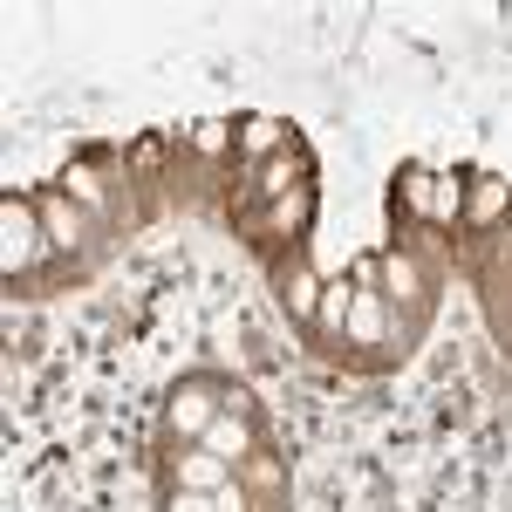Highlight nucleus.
I'll use <instances>...</instances> for the list:
<instances>
[{"mask_svg":"<svg viewBox=\"0 0 512 512\" xmlns=\"http://www.w3.org/2000/svg\"><path fill=\"white\" fill-rule=\"evenodd\" d=\"M171 485H178V492H226V485H233V465L198 444V451H185V458L171 465Z\"/></svg>","mask_w":512,"mask_h":512,"instance_id":"1","label":"nucleus"},{"mask_svg":"<svg viewBox=\"0 0 512 512\" xmlns=\"http://www.w3.org/2000/svg\"><path fill=\"white\" fill-rule=\"evenodd\" d=\"M164 512H212V492H178V485H171V506Z\"/></svg>","mask_w":512,"mask_h":512,"instance_id":"6","label":"nucleus"},{"mask_svg":"<svg viewBox=\"0 0 512 512\" xmlns=\"http://www.w3.org/2000/svg\"><path fill=\"white\" fill-rule=\"evenodd\" d=\"M0 219H7V274H21L28 260H35V239H41V226H35V212L28 205H0Z\"/></svg>","mask_w":512,"mask_h":512,"instance_id":"3","label":"nucleus"},{"mask_svg":"<svg viewBox=\"0 0 512 512\" xmlns=\"http://www.w3.org/2000/svg\"><path fill=\"white\" fill-rule=\"evenodd\" d=\"M198 444H205L212 458H226V465H239V458L253 451V431H246V417H239V410H219V424H212V431L198 437Z\"/></svg>","mask_w":512,"mask_h":512,"instance_id":"4","label":"nucleus"},{"mask_svg":"<svg viewBox=\"0 0 512 512\" xmlns=\"http://www.w3.org/2000/svg\"><path fill=\"white\" fill-rule=\"evenodd\" d=\"M212 512H246V499H239L233 485H226V492H212Z\"/></svg>","mask_w":512,"mask_h":512,"instance_id":"8","label":"nucleus"},{"mask_svg":"<svg viewBox=\"0 0 512 512\" xmlns=\"http://www.w3.org/2000/svg\"><path fill=\"white\" fill-rule=\"evenodd\" d=\"M164 424H171L178 437H205L212 424H219V410H212V390H205V383L178 390V396H171V410H164Z\"/></svg>","mask_w":512,"mask_h":512,"instance_id":"2","label":"nucleus"},{"mask_svg":"<svg viewBox=\"0 0 512 512\" xmlns=\"http://www.w3.org/2000/svg\"><path fill=\"white\" fill-rule=\"evenodd\" d=\"M390 287L396 294H417V267L410 260H390Z\"/></svg>","mask_w":512,"mask_h":512,"instance_id":"7","label":"nucleus"},{"mask_svg":"<svg viewBox=\"0 0 512 512\" xmlns=\"http://www.w3.org/2000/svg\"><path fill=\"white\" fill-rule=\"evenodd\" d=\"M342 328H349L355 342H383V301L376 294H349V321Z\"/></svg>","mask_w":512,"mask_h":512,"instance_id":"5","label":"nucleus"}]
</instances>
